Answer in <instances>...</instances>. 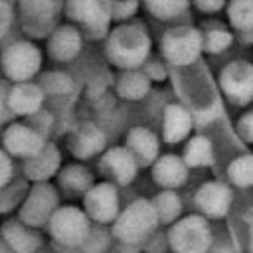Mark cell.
Returning a JSON list of instances; mask_svg holds the SVG:
<instances>
[{"mask_svg": "<svg viewBox=\"0 0 253 253\" xmlns=\"http://www.w3.org/2000/svg\"><path fill=\"white\" fill-rule=\"evenodd\" d=\"M150 89V79L144 71L140 69H128V71H123L117 79V93L119 97L123 99H128V101H140L146 97Z\"/></svg>", "mask_w": 253, "mask_h": 253, "instance_id": "19", "label": "cell"}, {"mask_svg": "<svg viewBox=\"0 0 253 253\" xmlns=\"http://www.w3.org/2000/svg\"><path fill=\"white\" fill-rule=\"evenodd\" d=\"M105 132L99 130L97 126L89 125L83 126L81 130H77L69 142V150L77 156V158H89L93 154H99L105 148Z\"/></svg>", "mask_w": 253, "mask_h": 253, "instance_id": "18", "label": "cell"}, {"mask_svg": "<svg viewBox=\"0 0 253 253\" xmlns=\"http://www.w3.org/2000/svg\"><path fill=\"white\" fill-rule=\"evenodd\" d=\"M156 223L158 215L154 206L146 200H136L119 213L113 231L123 241H140L156 227Z\"/></svg>", "mask_w": 253, "mask_h": 253, "instance_id": "4", "label": "cell"}, {"mask_svg": "<svg viewBox=\"0 0 253 253\" xmlns=\"http://www.w3.org/2000/svg\"><path fill=\"white\" fill-rule=\"evenodd\" d=\"M59 164V154L53 146H43L42 152H38L36 156L28 158V164H26V170L32 178L36 180H42V178H47L55 172Z\"/></svg>", "mask_w": 253, "mask_h": 253, "instance_id": "20", "label": "cell"}, {"mask_svg": "<svg viewBox=\"0 0 253 253\" xmlns=\"http://www.w3.org/2000/svg\"><path fill=\"white\" fill-rule=\"evenodd\" d=\"M99 168L107 176H111L117 184L125 186V184H130L134 180L136 170H138V162L126 146H115L103 154Z\"/></svg>", "mask_w": 253, "mask_h": 253, "instance_id": "11", "label": "cell"}, {"mask_svg": "<svg viewBox=\"0 0 253 253\" xmlns=\"http://www.w3.org/2000/svg\"><path fill=\"white\" fill-rule=\"evenodd\" d=\"M146 75H148V79H156V81H162V79H164V75H166V71L162 69V65H160L158 61H150V67H148Z\"/></svg>", "mask_w": 253, "mask_h": 253, "instance_id": "35", "label": "cell"}, {"mask_svg": "<svg viewBox=\"0 0 253 253\" xmlns=\"http://www.w3.org/2000/svg\"><path fill=\"white\" fill-rule=\"evenodd\" d=\"M200 210L210 217H221L231 204V190L221 182H206L194 196Z\"/></svg>", "mask_w": 253, "mask_h": 253, "instance_id": "14", "label": "cell"}, {"mask_svg": "<svg viewBox=\"0 0 253 253\" xmlns=\"http://www.w3.org/2000/svg\"><path fill=\"white\" fill-rule=\"evenodd\" d=\"M0 63L6 79L14 83H28L42 69V49L34 42H14L4 47Z\"/></svg>", "mask_w": 253, "mask_h": 253, "instance_id": "3", "label": "cell"}, {"mask_svg": "<svg viewBox=\"0 0 253 253\" xmlns=\"http://www.w3.org/2000/svg\"><path fill=\"white\" fill-rule=\"evenodd\" d=\"M219 89L233 105L253 101V63L243 59L229 61L219 73Z\"/></svg>", "mask_w": 253, "mask_h": 253, "instance_id": "7", "label": "cell"}, {"mask_svg": "<svg viewBox=\"0 0 253 253\" xmlns=\"http://www.w3.org/2000/svg\"><path fill=\"white\" fill-rule=\"evenodd\" d=\"M10 176H12V160L8 158L6 152L0 150V188L8 184Z\"/></svg>", "mask_w": 253, "mask_h": 253, "instance_id": "34", "label": "cell"}, {"mask_svg": "<svg viewBox=\"0 0 253 253\" xmlns=\"http://www.w3.org/2000/svg\"><path fill=\"white\" fill-rule=\"evenodd\" d=\"M204 51L202 30L192 26L168 28L160 38V53L174 67L192 65Z\"/></svg>", "mask_w": 253, "mask_h": 253, "instance_id": "2", "label": "cell"}, {"mask_svg": "<svg viewBox=\"0 0 253 253\" xmlns=\"http://www.w3.org/2000/svg\"><path fill=\"white\" fill-rule=\"evenodd\" d=\"M2 142H4V148L8 154L22 156V158H32L38 152H42V148L45 146L40 132H36L34 128H30L26 125H20V123L6 126L4 134H2Z\"/></svg>", "mask_w": 253, "mask_h": 253, "instance_id": "10", "label": "cell"}, {"mask_svg": "<svg viewBox=\"0 0 253 253\" xmlns=\"http://www.w3.org/2000/svg\"><path fill=\"white\" fill-rule=\"evenodd\" d=\"M152 178L166 190L178 188L188 180V164L176 154H164L154 162Z\"/></svg>", "mask_w": 253, "mask_h": 253, "instance_id": "15", "label": "cell"}, {"mask_svg": "<svg viewBox=\"0 0 253 253\" xmlns=\"http://www.w3.org/2000/svg\"><path fill=\"white\" fill-rule=\"evenodd\" d=\"M202 40H204V51H208V53H223L231 45L233 36L223 26H211V28L202 32Z\"/></svg>", "mask_w": 253, "mask_h": 253, "instance_id": "25", "label": "cell"}, {"mask_svg": "<svg viewBox=\"0 0 253 253\" xmlns=\"http://www.w3.org/2000/svg\"><path fill=\"white\" fill-rule=\"evenodd\" d=\"M249 227H251V247H253V211L249 213Z\"/></svg>", "mask_w": 253, "mask_h": 253, "instance_id": "36", "label": "cell"}, {"mask_svg": "<svg viewBox=\"0 0 253 253\" xmlns=\"http://www.w3.org/2000/svg\"><path fill=\"white\" fill-rule=\"evenodd\" d=\"M184 162L188 166H194V168L210 166L213 162V148H211L210 138H206V136H194L188 142L186 150H184Z\"/></svg>", "mask_w": 253, "mask_h": 253, "instance_id": "21", "label": "cell"}, {"mask_svg": "<svg viewBox=\"0 0 253 253\" xmlns=\"http://www.w3.org/2000/svg\"><path fill=\"white\" fill-rule=\"evenodd\" d=\"M192 125H194V117L182 105L172 103L164 109L162 132H164V140L168 144H176V142L184 140L188 136V132L192 130Z\"/></svg>", "mask_w": 253, "mask_h": 253, "instance_id": "16", "label": "cell"}, {"mask_svg": "<svg viewBox=\"0 0 253 253\" xmlns=\"http://www.w3.org/2000/svg\"><path fill=\"white\" fill-rule=\"evenodd\" d=\"M200 12H206V14H213V12H219L223 6H225V0H190Z\"/></svg>", "mask_w": 253, "mask_h": 253, "instance_id": "32", "label": "cell"}, {"mask_svg": "<svg viewBox=\"0 0 253 253\" xmlns=\"http://www.w3.org/2000/svg\"><path fill=\"white\" fill-rule=\"evenodd\" d=\"M210 239V227L198 215L178 219L170 229V245L176 253H206Z\"/></svg>", "mask_w": 253, "mask_h": 253, "instance_id": "6", "label": "cell"}, {"mask_svg": "<svg viewBox=\"0 0 253 253\" xmlns=\"http://www.w3.org/2000/svg\"><path fill=\"white\" fill-rule=\"evenodd\" d=\"M227 176H229V180H231L235 186H239V188L253 186V154L237 156V158L227 166Z\"/></svg>", "mask_w": 253, "mask_h": 253, "instance_id": "26", "label": "cell"}, {"mask_svg": "<svg viewBox=\"0 0 253 253\" xmlns=\"http://www.w3.org/2000/svg\"><path fill=\"white\" fill-rule=\"evenodd\" d=\"M43 105V89L32 81L28 83H14L8 93V107L12 115L30 117L38 113Z\"/></svg>", "mask_w": 253, "mask_h": 253, "instance_id": "13", "label": "cell"}, {"mask_svg": "<svg viewBox=\"0 0 253 253\" xmlns=\"http://www.w3.org/2000/svg\"><path fill=\"white\" fill-rule=\"evenodd\" d=\"M237 132H239L241 140L253 142V111H247L245 115L239 117V121H237Z\"/></svg>", "mask_w": 253, "mask_h": 253, "instance_id": "30", "label": "cell"}, {"mask_svg": "<svg viewBox=\"0 0 253 253\" xmlns=\"http://www.w3.org/2000/svg\"><path fill=\"white\" fill-rule=\"evenodd\" d=\"M87 213L73 208V206H65L59 208L51 213L49 217V231L51 235L63 243V245H77L83 241V237L89 231V221H87Z\"/></svg>", "mask_w": 253, "mask_h": 253, "instance_id": "8", "label": "cell"}, {"mask_svg": "<svg viewBox=\"0 0 253 253\" xmlns=\"http://www.w3.org/2000/svg\"><path fill=\"white\" fill-rule=\"evenodd\" d=\"M126 148L136 158L138 166H148L158 160V138L144 126H134L126 134Z\"/></svg>", "mask_w": 253, "mask_h": 253, "instance_id": "17", "label": "cell"}, {"mask_svg": "<svg viewBox=\"0 0 253 253\" xmlns=\"http://www.w3.org/2000/svg\"><path fill=\"white\" fill-rule=\"evenodd\" d=\"M158 221H174L180 213V198L172 192V190H164L162 194L156 196V200L152 202Z\"/></svg>", "mask_w": 253, "mask_h": 253, "instance_id": "27", "label": "cell"}, {"mask_svg": "<svg viewBox=\"0 0 253 253\" xmlns=\"http://www.w3.org/2000/svg\"><path fill=\"white\" fill-rule=\"evenodd\" d=\"M150 36L138 24H121L107 36V57L111 63L123 71L138 69L148 61L150 55Z\"/></svg>", "mask_w": 253, "mask_h": 253, "instance_id": "1", "label": "cell"}, {"mask_svg": "<svg viewBox=\"0 0 253 253\" xmlns=\"http://www.w3.org/2000/svg\"><path fill=\"white\" fill-rule=\"evenodd\" d=\"M8 93H10V87L6 81H0V123L6 121L12 113H10V107H8Z\"/></svg>", "mask_w": 253, "mask_h": 253, "instance_id": "33", "label": "cell"}, {"mask_svg": "<svg viewBox=\"0 0 253 253\" xmlns=\"http://www.w3.org/2000/svg\"><path fill=\"white\" fill-rule=\"evenodd\" d=\"M85 213L101 223L115 221L119 217V194L115 184H95L85 194Z\"/></svg>", "mask_w": 253, "mask_h": 253, "instance_id": "9", "label": "cell"}, {"mask_svg": "<svg viewBox=\"0 0 253 253\" xmlns=\"http://www.w3.org/2000/svg\"><path fill=\"white\" fill-rule=\"evenodd\" d=\"M12 20H14V12H12V6L8 0H0V40L8 34L10 26H12Z\"/></svg>", "mask_w": 253, "mask_h": 253, "instance_id": "31", "label": "cell"}, {"mask_svg": "<svg viewBox=\"0 0 253 253\" xmlns=\"http://www.w3.org/2000/svg\"><path fill=\"white\" fill-rule=\"evenodd\" d=\"M61 184L67 188V190H73V192H85L91 188V176L89 172L83 168V166H67L63 172H61Z\"/></svg>", "mask_w": 253, "mask_h": 253, "instance_id": "28", "label": "cell"}, {"mask_svg": "<svg viewBox=\"0 0 253 253\" xmlns=\"http://www.w3.org/2000/svg\"><path fill=\"white\" fill-rule=\"evenodd\" d=\"M67 16L81 24L91 38H103L113 20V0H67Z\"/></svg>", "mask_w": 253, "mask_h": 253, "instance_id": "5", "label": "cell"}, {"mask_svg": "<svg viewBox=\"0 0 253 253\" xmlns=\"http://www.w3.org/2000/svg\"><path fill=\"white\" fill-rule=\"evenodd\" d=\"M138 8V0H113V18L126 20Z\"/></svg>", "mask_w": 253, "mask_h": 253, "instance_id": "29", "label": "cell"}, {"mask_svg": "<svg viewBox=\"0 0 253 253\" xmlns=\"http://www.w3.org/2000/svg\"><path fill=\"white\" fill-rule=\"evenodd\" d=\"M144 8L154 16L156 20H172L180 16L188 6L190 0H142Z\"/></svg>", "mask_w": 253, "mask_h": 253, "instance_id": "24", "label": "cell"}, {"mask_svg": "<svg viewBox=\"0 0 253 253\" xmlns=\"http://www.w3.org/2000/svg\"><path fill=\"white\" fill-rule=\"evenodd\" d=\"M227 20L241 34L253 30V0H229Z\"/></svg>", "mask_w": 253, "mask_h": 253, "instance_id": "23", "label": "cell"}, {"mask_svg": "<svg viewBox=\"0 0 253 253\" xmlns=\"http://www.w3.org/2000/svg\"><path fill=\"white\" fill-rule=\"evenodd\" d=\"M2 233H4L6 241H10V245H12L16 251H20V253H32V251L40 245V239H38L32 231H28L26 227H22V225L16 223V221L6 223V225L2 227Z\"/></svg>", "mask_w": 253, "mask_h": 253, "instance_id": "22", "label": "cell"}, {"mask_svg": "<svg viewBox=\"0 0 253 253\" xmlns=\"http://www.w3.org/2000/svg\"><path fill=\"white\" fill-rule=\"evenodd\" d=\"M83 38L75 26H57L47 38V53L55 61H71L81 51Z\"/></svg>", "mask_w": 253, "mask_h": 253, "instance_id": "12", "label": "cell"}]
</instances>
